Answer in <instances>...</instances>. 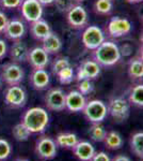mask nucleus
Instances as JSON below:
<instances>
[{
    "label": "nucleus",
    "mask_w": 143,
    "mask_h": 161,
    "mask_svg": "<svg viewBox=\"0 0 143 161\" xmlns=\"http://www.w3.org/2000/svg\"><path fill=\"white\" fill-rule=\"evenodd\" d=\"M12 134L13 136H14V139L16 140L18 142H26L29 140L30 136L32 133L28 130L27 127L25 126L24 124L20 121L19 124L15 125L14 127H13L12 129Z\"/></svg>",
    "instance_id": "a878e982"
},
{
    "label": "nucleus",
    "mask_w": 143,
    "mask_h": 161,
    "mask_svg": "<svg viewBox=\"0 0 143 161\" xmlns=\"http://www.w3.org/2000/svg\"><path fill=\"white\" fill-rule=\"evenodd\" d=\"M91 161H111V159L107 153L100 152V153H95L94 156L92 157V159H91Z\"/></svg>",
    "instance_id": "c9c22d12"
},
{
    "label": "nucleus",
    "mask_w": 143,
    "mask_h": 161,
    "mask_svg": "<svg viewBox=\"0 0 143 161\" xmlns=\"http://www.w3.org/2000/svg\"><path fill=\"white\" fill-rule=\"evenodd\" d=\"M35 153L41 159L51 160L57 156V144L51 137L43 136L35 143Z\"/></svg>",
    "instance_id": "423d86ee"
},
{
    "label": "nucleus",
    "mask_w": 143,
    "mask_h": 161,
    "mask_svg": "<svg viewBox=\"0 0 143 161\" xmlns=\"http://www.w3.org/2000/svg\"><path fill=\"white\" fill-rule=\"evenodd\" d=\"M8 22H9V19H8L7 15L2 11H0V33H2L6 29Z\"/></svg>",
    "instance_id": "e433bc0d"
},
{
    "label": "nucleus",
    "mask_w": 143,
    "mask_h": 161,
    "mask_svg": "<svg viewBox=\"0 0 143 161\" xmlns=\"http://www.w3.org/2000/svg\"><path fill=\"white\" fill-rule=\"evenodd\" d=\"M57 76H58L61 84H63V85L69 84V83H72L73 79H74V70H73L71 66H69V67H66V68L62 69L61 71L57 74Z\"/></svg>",
    "instance_id": "c756f323"
},
{
    "label": "nucleus",
    "mask_w": 143,
    "mask_h": 161,
    "mask_svg": "<svg viewBox=\"0 0 143 161\" xmlns=\"http://www.w3.org/2000/svg\"><path fill=\"white\" fill-rule=\"evenodd\" d=\"M66 19L71 27L75 29H82L88 24V13L84 7L77 3L66 13Z\"/></svg>",
    "instance_id": "1a4fd4ad"
},
{
    "label": "nucleus",
    "mask_w": 143,
    "mask_h": 161,
    "mask_svg": "<svg viewBox=\"0 0 143 161\" xmlns=\"http://www.w3.org/2000/svg\"><path fill=\"white\" fill-rule=\"evenodd\" d=\"M130 150L137 157L143 158V132L134 133L130 137Z\"/></svg>",
    "instance_id": "393cba45"
},
{
    "label": "nucleus",
    "mask_w": 143,
    "mask_h": 161,
    "mask_svg": "<svg viewBox=\"0 0 143 161\" xmlns=\"http://www.w3.org/2000/svg\"><path fill=\"white\" fill-rule=\"evenodd\" d=\"M129 3H138V2H141L142 0H127Z\"/></svg>",
    "instance_id": "a19ab883"
},
{
    "label": "nucleus",
    "mask_w": 143,
    "mask_h": 161,
    "mask_svg": "<svg viewBox=\"0 0 143 161\" xmlns=\"http://www.w3.org/2000/svg\"><path fill=\"white\" fill-rule=\"evenodd\" d=\"M4 102L11 108H22L27 102L26 92L18 85L10 86L4 93Z\"/></svg>",
    "instance_id": "9b49d317"
},
{
    "label": "nucleus",
    "mask_w": 143,
    "mask_h": 161,
    "mask_svg": "<svg viewBox=\"0 0 143 161\" xmlns=\"http://www.w3.org/2000/svg\"><path fill=\"white\" fill-rule=\"evenodd\" d=\"M73 1H74V2H75V3H80V2L84 1V0H73Z\"/></svg>",
    "instance_id": "79ce46f5"
},
{
    "label": "nucleus",
    "mask_w": 143,
    "mask_h": 161,
    "mask_svg": "<svg viewBox=\"0 0 143 161\" xmlns=\"http://www.w3.org/2000/svg\"><path fill=\"white\" fill-rule=\"evenodd\" d=\"M111 1H112V0H111Z\"/></svg>",
    "instance_id": "a18cd8bd"
},
{
    "label": "nucleus",
    "mask_w": 143,
    "mask_h": 161,
    "mask_svg": "<svg viewBox=\"0 0 143 161\" xmlns=\"http://www.w3.org/2000/svg\"><path fill=\"white\" fill-rule=\"evenodd\" d=\"M30 31L32 37L36 40L42 41L44 38H46L51 32V28L49 24L44 19H38L33 23H30Z\"/></svg>",
    "instance_id": "6ab92c4d"
},
{
    "label": "nucleus",
    "mask_w": 143,
    "mask_h": 161,
    "mask_svg": "<svg viewBox=\"0 0 143 161\" xmlns=\"http://www.w3.org/2000/svg\"><path fill=\"white\" fill-rule=\"evenodd\" d=\"M69 66H71V64H69V59L65 58V57H60V58L56 59V60L54 61V64H53V67H51L53 74L57 75L62 69L66 68V67H69Z\"/></svg>",
    "instance_id": "7c9ffc66"
},
{
    "label": "nucleus",
    "mask_w": 143,
    "mask_h": 161,
    "mask_svg": "<svg viewBox=\"0 0 143 161\" xmlns=\"http://www.w3.org/2000/svg\"><path fill=\"white\" fill-rule=\"evenodd\" d=\"M129 102L131 104L138 106V108H142L143 106V85L138 84L134 88H131L130 92L128 95Z\"/></svg>",
    "instance_id": "bb28decb"
},
{
    "label": "nucleus",
    "mask_w": 143,
    "mask_h": 161,
    "mask_svg": "<svg viewBox=\"0 0 143 161\" xmlns=\"http://www.w3.org/2000/svg\"><path fill=\"white\" fill-rule=\"evenodd\" d=\"M54 3L56 4L57 9L59 10L61 13H66L69 12V10L71 9L73 6H75V3L73 0H54Z\"/></svg>",
    "instance_id": "473e14b6"
},
{
    "label": "nucleus",
    "mask_w": 143,
    "mask_h": 161,
    "mask_svg": "<svg viewBox=\"0 0 143 161\" xmlns=\"http://www.w3.org/2000/svg\"><path fill=\"white\" fill-rule=\"evenodd\" d=\"M28 53H29V50H28L27 45L20 40L15 41L11 46V50H10V56L14 62H22L27 60Z\"/></svg>",
    "instance_id": "412c9836"
},
{
    "label": "nucleus",
    "mask_w": 143,
    "mask_h": 161,
    "mask_svg": "<svg viewBox=\"0 0 143 161\" xmlns=\"http://www.w3.org/2000/svg\"><path fill=\"white\" fill-rule=\"evenodd\" d=\"M111 161H131V160H130V158L127 157L125 155H118V156H115L113 159H111Z\"/></svg>",
    "instance_id": "58836bf2"
},
{
    "label": "nucleus",
    "mask_w": 143,
    "mask_h": 161,
    "mask_svg": "<svg viewBox=\"0 0 143 161\" xmlns=\"http://www.w3.org/2000/svg\"><path fill=\"white\" fill-rule=\"evenodd\" d=\"M100 73V66L93 59H87L79 64L77 69V80H94Z\"/></svg>",
    "instance_id": "ddd939ff"
},
{
    "label": "nucleus",
    "mask_w": 143,
    "mask_h": 161,
    "mask_svg": "<svg viewBox=\"0 0 143 161\" xmlns=\"http://www.w3.org/2000/svg\"><path fill=\"white\" fill-rule=\"evenodd\" d=\"M103 142L105 143L106 147L111 150L120 149L123 146V139H122L121 134L118 133L116 131L107 132Z\"/></svg>",
    "instance_id": "5701e85b"
},
{
    "label": "nucleus",
    "mask_w": 143,
    "mask_h": 161,
    "mask_svg": "<svg viewBox=\"0 0 143 161\" xmlns=\"http://www.w3.org/2000/svg\"><path fill=\"white\" fill-rule=\"evenodd\" d=\"M45 104L50 111L61 112L65 110V93L61 88H51L45 96Z\"/></svg>",
    "instance_id": "9d476101"
},
{
    "label": "nucleus",
    "mask_w": 143,
    "mask_h": 161,
    "mask_svg": "<svg viewBox=\"0 0 143 161\" xmlns=\"http://www.w3.org/2000/svg\"><path fill=\"white\" fill-rule=\"evenodd\" d=\"M23 17L29 23L42 19L43 6L38 0H23L19 6Z\"/></svg>",
    "instance_id": "0eeeda50"
},
{
    "label": "nucleus",
    "mask_w": 143,
    "mask_h": 161,
    "mask_svg": "<svg viewBox=\"0 0 143 161\" xmlns=\"http://www.w3.org/2000/svg\"><path fill=\"white\" fill-rule=\"evenodd\" d=\"M24 70L16 62H10L2 67L1 77L10 86L19 85L24 80Z\"/></svg>",
    "instance_id": "6e6552de"
},
{
    "label": "nucleus",
    "mask_w": 143,
    "mask_h": 161,
    "mask_svg": "<svg viewBox=\"0 0 143 161\" xmlns=\"http://www.w3.org/2000/svg\"><path fill=\"white\" fill-rule=\"evenodd\" d=\"M87 100L84 96L80 93L78 90H72L67 95H65V108L69 112H81L84 110Z\"/></svg>",
    "instance_id": "2eb2a0df"
},
{
    "label": "nucleus",
    "mask_w": 143,
    "mask_h": 161,
    "mask_svg": "<svg viewBox=\"0 0 143 161\" xmlns=\"http://www.w3.org/2000/svg\"><path fill=\"white\" fill-rule=\"evenodd\" d=\"M29 82L34 89L44 90L48 87L50 83V76L45 69H33L30 74Z\"/></svg>",
    "instance_id": "dca6fc26"
},
{
    "label": "nucleus",
    "mask_w": 143,
    "mask_h": 161,
    "mask_svg": "<svg viewBox=\"0 0 143 161\" xmlns=\"http://www.w3.org/2000/svg\"><path fill=\"white\" fill-rule=\"evenodd\" d=\"M128 74L131 79L139 80L143 76V62L141 57H135L129 61Z\"/></svg>",
    "instance_id": "b1692460"
},
{
    "label": "nucleus",
    "mask_w": 143,
    "mask_h": 161,
    "mask_svg": "<svg viewBox=\"0 0 143 161\" xmlns=\"http://www.w3.org/2000/svg\"><path fill=\"white\" fill-rule=\"evenodd\" d=\"M7 50H8V47H7L6 42L0 39V59H2L7 55Z\"/></svg>",
    "instance_id": "4c0bfd02"
},
{
    "label": "nucleus",
    "mask_w": 143,
    "mask_h": 161,
    "mask_svg": "<svg viewBox=\"0 0 143 161\" xmlns=\"http://www.w3.org/2000/svg\"><path fill=\"white\" fill-rule=\"evenodd\" d=\"M78 136L75 133H59L56 137V144L57 146H60L62 148H66V149H73L74 146L78 143Z\"/></svg>",
    "instance_id": "4be33fe9"
},
{
    "label": "nucleus",
    "mask_w": 143,
    "mask_h": 161,
    "mask_svg": "<svg viewBox=\"0 0 143 161\" xmlns=\"http://www.w3.org/2000/svg\"><path fill=\"white\" fill-rule=\"evenodd\" d=\"M107 111L108 114L112 116L114 120L121 123V121H124L128 118L129 104L127 100L122 97L112 98L107 105Z\"/></svg>",
    "instance_id": "20e7f679"
},
{
    "label": "nucleus",
    "mask_w": 143,
    "mask_h": 161,
    "mask_svg": "<svg viewBox=\"0 0 143 161\" xmlns=\"http://www.w3.org/2000/svg\"><path fill=\"white\" fill-rule=\"evenodd\" d=\"M0 87H1V79H0Z\"/></svg>",
    "instance_id": "c03bdc74"
},
{
    "label": "nucleus",
    "mask_w": 143,
    "mask_h": 161,
    "mask_svg": "<svg viewBox=\"0 0 143 161\" xmlns=\"http://www.w3.org/2000/svg\"><path fill=\"white\" fill-rule=\"evenodd\" d=\"M72 150L74 156L79 161H91L96 153L94 146L88 141H78Z\"/></svg>",
    "instance_id": "f3484780"
},
{
    "label": "nucleus",
    "mask_w": 143,
    "mask_h": 161,
    "mask_svg": "<svg viewBox=\"0 0 143 161\" xmlns=\"http://www.w3.org/2000/svg\"><path fill=\"white\" fill-rule=\"evenodd\" d=\"M112 1L111 0H96L94 4V11L97 14L100 15H107L110 14L112 11Z\"/></svg>",
    "instance_id": "c85d7f7f"
},
{
    "label": "nucleus",
    "mask_w": 143,
    "mask_h": 161,
    "mask_svg": "<svg viewBox=\"0 0 143 161\" xmlns=\"http://www.w3.org/2000/svg\"><path fill=\"white\" fill-rule=\"evenodd\" d=\"M25 25L22 20L19 19H12L9 20L7 24V27L4 29L3 33L4 36L10 39V40L16 41V40H20L23 38V36L25 35Z\"/></svg>",
    "instance_id": "a211bd4d"
},
{
    "label": "nucleus",
    "mask_w": 143,
    "mask_h": 161,
    "mask_svg": "<svg viewBox=\"0 0 143 161\" xmlns=\"http://www.w3.org/2000/svg\"><path fill=\"white\" fill-rule=\"evenodd\" d=\"M78 92L82 95H89L93 92V84L91 80H79V85H78Z\"/></svg>",
    "instance_id": "72a5a7b5"
},
{
    "label": "nucleus",
    "mask_w": 143,
    "mask_h": 161,
    "mask_svg": "<svg viewBox=\"0 0 143 161\" xmlns=\"http://www.w3.org/2000/svg\"><path fill=\"white\" fill-rule=\"evenodd\" d=\"M106 130L101 123H94L91 125L89 128V136L93 141L95 142H103L106 136Z\"/></svg>",
    "instance_id": "cd10ccee"
},
{
    "label": "nucleus",
    "mask_w": 143,
    "mask_h": 161,
    "mask_svg": "<svg viewBox=\"0 0 143 161\" xmlns=\"http://www.w3.org/2000/svg\"><path fill=\"white\" fill-rule=\"evenodd\" d=\"M27 60L33 69H45L49 62V56L43 47H34L29 51Z\"/></svg>",
    "instance_id": "4468645a"
},
{
    "label": "nucleus",
    "mask_w": 143,
    "mask_h": 161,
    "mask_svg": "<svg viewBox=\"0 0 143 161\" xmlns=\"http://www.w3.org/2000/svg\"><path fill=\"white\" fill-rule=\"evenodd\" d=\"M81 41L85 48L90 51H94L104 41H106L105 33L97 26H89L82 32Z\"/></svg>",
    "instance_id": "39448f33"
},
{
    "label": "nucleus",
    "mask_w": 143,
    "mask_h": 161,
    "mask_svg": "<svg viewBox=\"0 0 143 161\" xmlns=\"http://www.w3.org/2000/svg\"><path fill=\"white\" fill-rule=\"evenodd\" d=\"M107 31L111 38H121L131 31V23L126 19L112 17L108 24Z\"/></svg>",
    "instance_id": "f8f14e48"
},
{
    "label": "nucleus",
    "mask_w": 143,
    "mask_h": 161,
    "mask_svg": "<svg viewBox=\"0 0 143 161\" xmlns=\"http://www.w3.org/2000/svg\"><path fill=\"white\" fill-rule=\"evenodd\" d=\"M12 153V147L10 143L4 139L0 137V161H3L9 158Z\"/></svg>",
    "instance_id": "2f4dec72"
},
{
    "label": "nucleus",
    "mask_w": 143,
    "mask_h": 161,
    "mask_svg": "<svg viewBox=\"0 0 143 161\" xmlns=\"http://www.w3.org/2000/svg\"><path fill=\"white\" fill-rule=\"evenodd\" d=\"M22 123L31 133H43L49 123V115L43 108H31L24 113Z\"/></svg>",
    "instance_id": "f257e3e1"
},
{
    "label": "nucleus",
    "mask_w": 143,
    "mask_h": 161,
    "mask_svg": "<svg viewBox=\"0 0 143 161\" xmlns=\"http://www.w3.org/2000/svg\"><path fill=\"white\" fill-rule=\"evenodd\" d=\"M23 0H0V4L6 9H15L19 8Z\"/></svg>",
    "instance_id": "f704fd0d"
},
{
    "label": "nucleus",
    "mask_w": 143,
    "mask_h": 161,
    "mask_svg": "<svg viewBox=\"0 0 143 161\" xmlns=\"http://www.w3.org/2000/svg\"><path fill=\"white\" fill-rule=\"evenodd\" d=\"M93 60L100 66L111 67L118 64L121 59V51L115 43L111 41H104L92 53Z\"/></svg>",
    "instance_id": "f03ea898"
},
{
    "label": "nucleus",
    "mask_w": 143,
    "mask_h": 161,
    "mask_svg": "<svg viewBox=\"0 0 143 161\" xmlns=\"http://www.w3.org/2000/svg\"><path fill=\"white\" fill-rule=\"evenodd\" d=\"M81 112L84 117L92 124L103 123L108 115L107 105L101 100H91L87 102Z\"/></svg>",
    "instance_id": "7ed1b4c3"
},
{
    "label": "nucleus",
    "mask_w": 143,
    "mask_h": 161,
    "mask_svg": "<svg viewBox=\"0 0 143 161\" xmlns=\"http://www.w3.org/2000/svg\"><path fill=\"white\" fill-rule=\"evenodd\" d=\"M42 43H43L42 46L43 50L47 54H57L62 48L61 39L59 38V36L57 33L53 32V31L49 33L47 37L43 39Z\"/></svg>",
    "instance_id": "aec40b11"
},
{
    "label": "nucleus",
    "mask_w": 143,
    "mask_h": 161,
    "mask_svg": "<svg viewBox=\"0 0 143 161\" xmlns=\"http://www.w3.org/2000/svg\"><path fill=\"white\" fill-rule=\"evenodd\" d=\"M16 161H29V160H27V159H17Z\"/></svg>",
    "instance_id": "37998d69"
},
{
    "label": "nucleus",
    "mask_w": 143,
    "mask_h": 161,
    "mask_svg": "<svg viewBox=\"0 0 143 161\" xmlns=\"http://www.w3.org/2000/svg\"><path fill=\"white\" fill-rule=\"evenodd\" d=\"M42 6H48V4H51L54 3V0H38Z\"/></svg>",
    "instance_id": "ea45409f"
}]
</instances>
